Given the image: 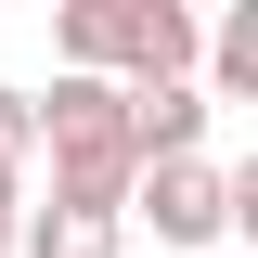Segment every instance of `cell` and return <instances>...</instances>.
<instances>
[{"label": "cell", "instance_id": "obj_1", "mask_svg": "<svg viewBox=\"0 0 258 258\" xmlns=\"http://www.w3.org/2000/svg\"><path fill=\"white\" fill-rule=\"evenodd\" d=\"M52 39H64V78H103V91H168L207 52L194 0H64Z\"/></svg>", "mask_w": 258, "mask_h": 258}, {"label": "cell", "instance_id": "obj_2", "mask_svg": "<svg viewBox=\"0 0 258 258\" xmlns=\"http://www.w3.org/2000/svg\"><path fill=\"white\" fill-rule=\"evenodd\" d=\"M39 155H52V207H103V220H116L129 181H142V155H129V91L52 78V103H39Z\"/></svg>", "mask_w": 258, "mask_h": 258}, {"label": "cell", "instance_id": "obj_3", "mask_svg": "<svg viewBox=\"0 0 258 258\" xmlns=\"http://www.w3.org/2000/svg\"><path fill=\"white\" fill-rule=\"evenodd\" d=\"M116 220H155V245H220V232L258 220V168H220V155H168L129 181Z\"/></svg>", "mask_w": 258, "mask_h": 258}, {"label": "cell", "instance_id": "obj_4", "mask_svg": "<svg viewBox=\"0 0 258 258\" xmlns=\"http://www.w3.org/2000/svg\"><path fill=\"white\" fill-rule=\"evenodd\" d=\"M207 116H220V103L194 91V78H168V91H129V155H142V168L207 155Z\"/></svg>", "mask_w": 258, "mask_h": 258}, {"label": "cell", "instance_id": "obj_5", "mask_svg": "<svg viewBox=\"0 0 258 258\" xmlns=\"http://www.w3.org/2000/svg\"><path fill=\"white\" fill-rule=\"evenodd\" d=\"M129 220H103V207H26V232H13V258H116Z\"/></svg>", "mask_w": 258, "mask_h": 258}, {"label": "cell", "instance_id": "obj_6", "mask_svg": "<svg viewBox=\"0 0 258 258\" xmlns=\"http://www.w3.org/2000/svg\"><path fill=\"white\" fill-rule=\"evenodd\" d=\"M39 155V91H0V168Z\"/></svg>", "mask_w": 258, "mask_h": 258}, {"label": "cell", "instance_id": "obj_7", "mask_svg": "<svg viewBox=\"0 0 258 258\" xmlns=\"http://www.w3.org/2000/svg\"><path fill=\"white\" fill-rule=\"evenodd\" d=\"M13 232H26V168H0V258H13Z\"/></svg>", "mask_w": 258, "mask_h": 258}]
</instances>
